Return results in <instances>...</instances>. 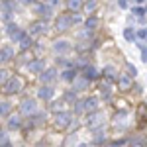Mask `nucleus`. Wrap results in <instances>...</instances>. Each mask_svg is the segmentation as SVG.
Segmentation results:
<instances>
[{"mask_svg":"<svg viewBox=\"0 0 147 147\" xmlns=\"http://www.w3.org/2000/svg\"><path fill=\"white\" fill-rule=\"evenodd\" d=\"M22 147H28V145H22Z\"/></svg>","mask_w":147,"mask_h":147,"instance_id":"nucleus-47","label":"nucleus"},{"mask_svg":"<svg viewBox=\"0 0 147 147\" xmlns=\"http://www.w3.org/2000/svg\"><path fill=\"white\" fill-rule=\"evenodd\" d=\"M100 96L104 98V100H110V98H112V86H110V80L102 82V86H100Z\"/></svg>","mask_w":147,"mask_h":147,"instance_id":"nucleus-25","label":"nucleus"},{"mask_svg":"<svg viewBox=\"0 0 147 147\" xmlns=\"http://www.w3.org/2000/svg\"><path fill=\"white\" fill-rule=\"evenodd\" d=\"M98 18H94V16H90V18H86L84 20V30H88V32H94L96 28H98Z\"/></svg>","mask_w":147,"mask_h":147,"instance_id":"nucleus-28","label":"nucleus"},{"mask_svg":"<svg viewBox=\"0 0 147 147\" xmlns=\"http://www.w3.org/2000/svg\"><path fill=\"white\" fill-rule=\"evenodd\" d=\"M106 141H108V134L104 131V127H102V129H96V131H94L92 143H94V145H104Z\"/></svg>","mask_w":147,"mask_h":147,"instance_id":"nucleus-22","label":"nucleus"},{"mask_svg":"<svg viewBox=\"0 0 147 147\" xmlns=\"http://www.w3.org/2000/svg\"><path fill=\"white\" fill-rule=\"evenodd\" d=\"M37 100H43V102H51L55 98V86L53 84H41L37 88V94H35Z\"/></svg>","mask_w":147,"mask_h":147,"instance_id":"nucleus-6","label":"nucleus"},{"mask_svg":"<svg viewBox=\"0 0 147 147\" xmlns=\"http://www.w3.org/2000/svg\"><path fill=\"white\" fill-rule=\"evenodd\" d=\"M116 82H118L120 90H129V88H131V79H129L127 75H120V77L116 79Z\"/></svg>","mask_w":147,"mask_h":147,"instance_id":"nucleus-23","label":"nucleus"},{"mask_svg":"<svg viewBox=\"0 0 147 147\" xmlns=\"http://www.w3.org/2000/svg\"><path fill=\"white\" fill-rule=\"evenodd\" d=\"M102 75V71H98L96 67H92V65H88V67H84L82 69V77L86 80H94V79H98Z\"/></svg>","mask_w":147,"mask_h":147,"instance_id":"nucleus-21","label":"nucleus"},{"mask_svg":"<svg viewBox=\"0 0 147 147\" xmlns=\"http://www.w3.org/2000/svg\"><path fill=\"white\" fill-rule=\"evenodd\" d=\"M43 4H45L49 10H53V12H55L57 8H59V4H61V0H43Z\"/></svg>","mask_w":147,"mask_h":147,"instance_id":"nucleus-35","label":"nucleus"},{"mask_svg":"<svg viewBox=\"0 0 147 147\" xmlns=\"http://www.w3.org/2000/svg\"><path fill=\"white\" fill-rule=\"evenodd\" d=\"M63 102L73 106V104L77 102V92H73L71 88H69V90H65V94H63Z\"/></svg>","mask_w":147,"mask_h":147,"instance_id":"nucleus-29","label":"nucleus"},{"mask_svg":"<svg viewBox=\"0 0 147 147\" xmlns=\"http://www.w3.org/2000/svg\"><path fill=\"white\" fill-rule=\"evenodd\" d=\"M10 114H14V104L10 100H0V118H8Z\"/></svg>","mask_w":147,"mask_h":147,"instance_id":"nucleus-20","label":"nucleus"},{"mask_svg":"<svg viewBox=\"0 0 147 147\" xmlns=\"http://www.w3.org/2000/svg\"><path fill=\"white\" fill-rule=\"evenodd\" d=\"M77 147H90V145H88V143H79Z\"/></svg>","mask_w":147,"mask_h":147,"instance_id":"nucleus-44","label":"nucleus"},{"mask_svg":"<svg viewBox=\"0 0 147 147\" xmlns=\"http://www.w3.org/2000/svg\"><path fill=\"white\" fill-rule=\"evenodd\" d=\"M0 147H14V143H12L10 139H6L4 143H0Z\"/></svg>","mask_w":147,"mask_h":147,"instance_id":"nucleus-40","label":"nucleus"},{"mask_svg":"<svg viewBox=\"0 0 147 147\" xmlns=\"http://www.w3.org/2000/svg\"><path fill=\"white\" fill-rule=\"evenodd\" d=\"M77 77H79V71L77 69H65V71L59 73V79L63 80V82H69V84H73Z\"/></svg>","mask_w":147,"mask_h":147,"instance_id":"nucleus-18","label":"nucleus"},{"mask_svg":"<svg viewBox=\"0 0 147 147\" xmlns=\"http://www.w3.org/2000/svg\"><path fill=\"white\" fill-rule=\"evenodd\" d=\"M0 12H2V18L8 22L12 20L14 12H16V0H2L0 2Z\"/></svg>","mask_w":147,"mask_h":147,"instance_id":"nucleus-9","label":"nucleus"},{"mask_svg":"<svg viewBox=\"0 0 147 147\" xmlns=\"http://www.w3.org/2000/svg\"><path fill=\"white\" fill-rule=\"evenodd\" d=\"M127 120H129V114L125 112V110H122L120 114H116V116H114L112 125L116 127V129H124V127H127V125H129V122H127Z\"/></svg>","mask_w":147,"mask_h":147,"instance_id":"nucleus-13","label":"nucleus"},{"mask_svg":"<svg viewBox=\"0 0 147 147\" xmlns=\"http://www.w3.org/2000/svg\"><path fill=\"white\" fill-rule=\"evenodd\" d=\"M22 4H26V6H34V4H37V0H20Z\"/></svg>","mask_w":147,"mask_h":147,"instance_id":"nucleus-39","label":"nucleus"},{"mask_svg":"<svg viewBox=\"0 0 147 147\" xmlns=\"http://www.w3.org/2000/svg\"><path fill=\"white\" fill-rule=\"evenodd\" d=\"M131 14H134L136 18H139V20H143V18H145V8H143V6H134Z\"/></svg>","mask_w":147,"mask_h":147,"instance_id":"nucleus-34","label":"nucleus"},{"mask_svg":"<svg viewBox=\"0 0 147 147\" xmlns=\"http://www.w3.org/2000/svg\"><path fill=\"white\" fill-rule=\"evenodd\" d=\"M14 57H16V49L12 45H0V65L14 61Z\"/></svg>","mask_w":147,"mask_h":147,"instance_id":"nucleus-12","label":"nucleus"},{"mask_svg":"<svg viewBox=\"0 0 147 147\" xmlns=\"http://www.w3.org/2000/svg\"><path fill=\"white\" fill-rule=\"evenodd\" d=\"M143 39L147 41V28H143Z\"/></svg>","mask_w":147,"mask_h":147,"instance_id":"nucleus-42","label":"nucleus"},{"mask_svg":"<svg viewBox=\"0 0 147 147\" xmlns=\"http://www.w3.org/2000/svg\"><path fill=\"white\" fill-rule=\"evenodd\" d=\"M75 24H73V16L71 14H61V16H57L55 18V30L59 32H65L69 28H73Z\"/></svg>","mask_w":147,"mask_h":147,"instance_id":"nucleus-10","label":"nucleus"},{"mask_svg":"<svg viewBox=\"0 0 147 147\" xmlns=\"http://www.w3.org/2000/svg\"><path fill=\"white\" fill-rule=\"evenodd\" d=\"M63 145H65V147H71V145L77 147V145H79V136H77V134H69V136H67V141H65Z\"/></svg>","mask_w":147,"mask_h":147,"instance_id":"nucleus-30","label":"nucleus"},{"mask_svg":"<svg viewBox=\"0 0 147 147\" xmlns=\"http://www.w3.org/2000/svg\"><path fill=\"white\" fill-rule=\"evenodd\" d=\"M59 147H65V145H59Z\"/></svg>","mask_w":147,"mask_h":147,"instance_id":"nucleus-45","label":"nucleus"},{"mask_svg":"<svg viewBox=\"0 0 147 147\" xmlns=\"http://www.w3.org/2000/svg\"><path fill=\"white\" fill-rule=\"evenodd\" d=\"M71 49H73V45H71L69 39H57V41H53V51L57 55H67Z\"/></svg>","mask_w":147,"mask_h":147,"instance_id":"nucleus-15","label":"nucleus"},{"mask_svg":"<svg viewBox=\"0 0 147 147\" xmlns=\"http://www.w3.org/2000/svg\"><path fill=\"white\" fill-rule=\"evenodd\" d=\"M136 147H141V145H136Z\"/></svg>","mask_w":147,"mask_h":147,"instance_id":"nucleus-46","label":"nucleus"},{"mask_svg":"<svg viewBox=\"0 0 147 147\" xmlns=\"http://www.w3.org/2000/svg\"><path fill=\"white\" fill-rule=\"evenodd\" d=\"M118 4H120V8H125L127 6V0H118Z\"/></svg>","mask_w":147,"mask_h":147,"instance_id":"nucleus-41","label":"nucleus"},{"mask_svg":"<svg viewBox=\"0 0 147 147\" xmlns=\"http://www.w3.org/2000/svg\"><path fill=\"white\" fill-rule=\"evenodd\" d=\"M94 110H100V98L98 96H88V98H77L73 104V114H88Z\"/></svg>","mask_w":147,"mask_h":147,"instance_id":"nucleus-1","label":"nucleus"},{"mask_svg":"<svg viewBox=\"0 0 147 147\" xmlns=\"http://www.w3.org/2000/svg\"><path fill=\"white\" fill-rule=\"evenodd\" d=\"M124 37L127 39V41H136V28H125Z\"/></svg>","mask_w":147,"mask_h":147,"instance_id":"nucleus-32","label":"nucleus"},{"mask_svg":"<svg viewBox=\"0 0 147 147\" xmlns=\"http://www.w3.org/2000/svg\"><path fill=\"white\" fill-rule=\"evenodd\" d=\"M22 127H24V118L20 114H10V116L6 118V125H4L6 131H18V129H22Z\"/></svg>","mask_w":147,"mask_h":147,"instance_id":"nucleus-7","label":"nucleus"},{"mask_svg":"<svg viewBox=\"0 0 147 147\" xmlns=\"http://www.w3.org/2000/svg\"><path fill=\"white\" fill-rule=\"evenodd\" d=\"M125 67H127V77H129V79H134V77H137V69L134 67L131 63H127Z\"/></svg>","mask_w":147,"mask_h":147,"instance_id":"nucleus-36","label":"nucleus"},{"mask_svg":"<svg viewBox=\"0 0 147 147\" xmlns=\"http://www.w3.org/2000/svg\"><path fill=\"white\" fill-rule=\"evenodd\" d=\"M18 43H20V49H22V51H26V49H30V47H32V37L26 34V32H22L20 39H18Z\"/></svg>","mask_w":147,"mask_h":147,"instance_id":"nucleus-26","label":"nucleus"},{"mask_svg":"<svg viewBox=\"0 0 147 147\" xmlns=\"http://www.w3.org/2000/svg\"><path fill=\"white\" fill-rule=\"evenodd\" d=\"M134 2H136L137 6H141V4H143V2H145V0H134Z\"/></svg>","mask_w":147,"mask_h":147,"instance_id":"nucleus-43","label":"nucleus"},{"mask_svg":"<svg viewBox=\"0 0 147 147\" xmlns=\"http://www.w3.org/2000/svg\"><path fill=\"white\" fill-rule=\"evenodd\" d=\"M57 79H59V71H57V67H45V71L39 75L41 84H55Z\"/></svg>","mask_w":147,"mask_h":147,"instance_id":"nucleus-8","label":"nucleus"},{"mask_svg":"<svg viewBox=\"0 0 147 147\" xmlns=\"http://www.w3.org/2000/svg\"><path fill=\"white\" fill-rule=\"evenodd\" d=\"M75 120V114L71 110H63V112L53 114V127L55 129H69V125L73 124Z\"/></svg>","mask_w":147,"mask_h":147,"instance_id":"nucleus-3","label":"nucleus"},{"mask_svg":"<svg viewBox=\"0 0 147 147\" xmlns=\"http://www.w3.org/2000/svg\"><path fill=\"white\" fill-rule=\"evenodd\" d=\"M22 88H24V80L20 79V77H10V79L4 82L2 92H4V94H8V96H12V94H18Z\"/></svg>","mask_w":147,"mask_h":147,"instance_id":"nucleus-5","label":"nucleus"},{"mask_svg":"<svg viewBox=\"0 0 147 147\" xmlns=\"http://www.w3.org/2000/svg\"><path fill=\"white\" fill-rule=\"evenodd\" d=\"M82 6H84V2H82V0H67V8L71 12H75V14L82 10Z\"/></svg>","mask_w":147,"mask_h":147,"instance_id":"nucleus-27","label":"nucleus"},{"mask_svg":"<svg viewBox=\"0 0 147 147\" xmlns=\"http://www.w3.org/2000/svg\"><path fill=\"white\" fill-rule=\"evenodd\" d=\"M26 71H28V73H32V75H37V77H39V75L45 71V61H43V59H32V61L26 65Z\"/></svg>","mask_w":147,"mask_h":147,"instance_id":"nucleus-11","label":"nucleus"},{"mask_svg":"<svg viewBox=\"0 0 147 147\" xmlns=\"http://www.w3.org/2000/svg\"><path fill=\"white\" fill-rule=\"evenodd\" d=\"M82 8H84L86 12H94L96 8H98V0H86Z\"/></svg>","mask_w":147,"mask_h":147,"instance_id":"nucleus-33","label":"nucleus"},{"mask_svg":"<svg viewBox=\"0 0 147 147\" xmlns=\"http://www.w3.org/2000/svg\"><path fill=\"white\" fill-rule=\"evenodd\" d=\"M104 122H106V112L102 110H94V112H88L84 116V122L82 125L90 131H96V129H102L104 127Z\"/></svg>","mask_w":147,"mask_h":147,"instance_id":"nucleus-2","label":"nucleus"},{"mask_svg":"<svg viewBox=\"0 0 147 147\" xmlns=\"http://www.w3.org/2000/svg\"><path fill=\"white\" fill-rule=\"evenodd\" d=\"M45 30H47L45 22H41V20H37V22H34L32 26H30V30H28V35H30V37H34V35H39V34H43Z\"/></svg>","mask_w":147,"mask_h":147,"instance_id":"nucleus-19","label":"nucleus"},{"mask_svg":"<svg viewBox=\"0 0 147 147\" xmlns=\"http://www.w3.org/2000/svg\"><path fill=\"white\" fill-rule=\"evenodd\" d=\"M136 45L139 47V51H141V61L147 63V45H143V43H136Z\"/></svg>","mask_w":147,"mask_h":147,"instance_id":"nucleus-37","label":"nucleus"},{"mask_svg":"<svg viewBox=\"0 0 147 147\" xmlns=\"http://www.w3.org/2000/svg\"><path fill=\"white\" fill-rule=\"evenodd\" d=\"M34 14H37L39 18H43V20H49V18H53V10H49L45 4L41 2H37V4H34Z\"/></svg>","mask_w":147,"mask_h":147,"instance_id":"nucleus-17","label":"nucleus"},{"mask_svg":"<svg viewBox=\"0 0 147 147\" xmlns=\"http://www.w3.org/2000/svg\"><path fill=\"white\" fill-rule=\"evenodd\" d=\"M10 77H12V75H10V71H8V69L0 67V88L4 86V82H6V80L10 79Z\"/></svg>","mask_w":147,"mask_h":147,"instance_id":"nucleus-31","label":"nucleus"},{"mask_svg":"<svg viewBox=\"0 0 147 147\" xmlns=\"http://www.w3.org/2000/svg\"><path fill=\"white\" fill-rule=\"evenodd\" d=\"M8 139V134H6V129H0V143H4Z\"/></svg>","mask_w":147,"mask_h":147,"instance_id":"nucleus-38","label":"nucleus"},{"mask_svg":"<svg viewBox=\"0 0 147 147\" xmlns=\"http://www.w3.org/2000/svg\"><path fill=\"white\" fill-rule=\"evenodd\" d=\"M102 75L106 77V80L118 79V71H116V67H114V65H106V67H104V71H102Z\"/></svg>","mask_w":147,"mask_h":147,"instance_id":"nucleus-24","label":"nucleus"},{"mask_svg":"<svg viewBox=\"0 0 147 147\" xmlns=\"http://www.w3.org/2000/svg\"><path fill=\"white\" fill-rule=\"evenodd\" d=\"M37 110H39L37 98H24V100L20 102V116H22V118H32Z\"/></svg>","mask_w":147,"mask_h":147,"instance_id":"nucleus-4","label":"nucleus"},{"mask_svg":"<svg viewBox=\"0 0 147 147\" xmlns=\"http://www.w3.org/2000/svg\"><path fill=\"white\" fill-rule=\"evenodd\" d=\"M88 84H90V80H86L84 77H82V75H79V77L75 79V82L71 84V90H73V92H77V94H79V92L86 90V88H88Z\"/></svg>","mask_w":147,"mask_h":147,"instance_id":"nucleus-16","label":"nucleus"},{"mask_svg":"<svg viewBox=\"0 0 147 147\" xmlns=\"http://www.w3.org/2000/svg\"><path fill=\"white\" fill-rule=\"evenodd\" d=\"M22 32H24V30H20V26L14 24V22H8V24H6V28H4V34L8 35L12 41H18L20 35H22Z\"/></svg>","mask_w":147,"mask_h":147,"instance_id":"nucleus-14","label":"nucleus"}]
</instances>
